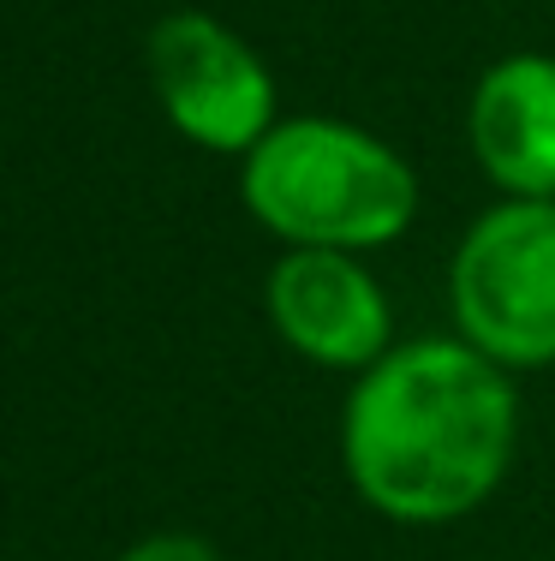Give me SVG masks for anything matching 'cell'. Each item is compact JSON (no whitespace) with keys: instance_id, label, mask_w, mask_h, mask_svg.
Listing matches in <instances>:
<instances>
[{"instance_id":"5b68a950","label":"cell","mask_w":555,"mask_h":561,"mask_svg":"<svg viewBox=\"0 0 555 561\" xmlns=\"http://www.w3.org/2000/svg\"><path fill=\"white\" fill-rule=\"evenodd\" d=\"M275 335L323 370H370L389 353V293L359 251H287L263 287Z\"/></svg>"},{"instance_id":"3957f363","label":"cell","mask_w":555,"mask_h":561,"mask_svg":"<svg viewBox=\"0 0 555 561\" xmlns=\"http://www.w3.org/2000/svg\"><path fill=\"white\" fill-rule=\"evenodd\" d=\"M460 341L501 370L555 365V197H501L466 227L448 270Z\"/></svg>"},{"instance_id":"7a4b0ae2","label":"cell","mask_w":555,"mask_h":561,"mask_svg":"<svg viewBox=\"0 0 555 561\" xmlns=\"http://www.w3.org/2000/svg\"><path fill=\"white\" fill-rule=\"evenodd\" d=\"M245 209L287 251H377L413 227L418 173L401 150L352 119H275L240 156Z\"/></svg>"},{"instance_id":"6da1fadb","label":"cell","mask_w":555,"mask_h":561,"mask_svg":"<svg viewBox=\"0 0 555 561\" xmlns=\"http://www.w3.org/2000/svg\"><path fill=\"white\" fill-rule=\"evenodd\" d=\"M520 443L513 377L472 341H401L359 370L340 412V466L365 507L448 526L496 496Z\"/></svg>"},{"instance_id":"8992f818","label":"cell","mask_w":555,"mask_h":561,"mask_svg":"<svg viewBox=\"0 0 555 561\" xmlns=\"http://www.w3.org/2000/svg\"><path fill=\"white\" fill-rule=\"evenodd\" d=\"M466 138L501 197H555V60H496L472 90Z\"/></svg>"},{"instance_id":"277c9868","label":"cell","mask_w":555,"mask_h":561,"mask_svg":"<svg viewBox=\"0 0 555 561\" xmlns=\"http://www.w3.org/2000/svg\"><path fill=\"white\" fill-rule=\"evenodd\" d=\"M150 84L174 131L197 150L251 156L275 126V78L240 31L209 12H167L143 43Z\"/></svg>"},{"instance_id":"52a82bcc","label":"cell","mask_w":555,"mask_h":561,"mask_svg":"<svg viewBox=\"0 0 555 561\" xmlns=\"http://www.w3.org/2000/svg\"><path fill=\"white\" fill-rule=\"evenodd\" d=\"M120 561H221V550L209 538H197V531H150Z\"/></svg>"}]
</instances>
